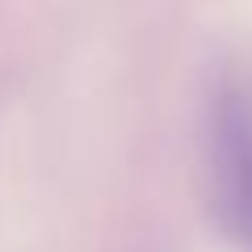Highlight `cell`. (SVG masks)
<instances>
[{
  "label": "cell",
  "mask_w": 252,
  "mask_h": 252,
  "mask_svg": "<svg viewBox=\"0 0 252 252\" xmlns=\"http://www.w3.org/2000/svg\"><path fill=\"white\" fill-rule=\"evenodd\" d=\"M210 189L223 231L252 252V80L231 76L210 105Z\"/></svg>",
  "instance_id": "cell-1"
}]
</instances>
